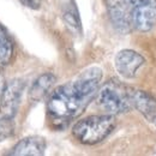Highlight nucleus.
Listing matches in <instances>:
<instances>
[{"label":"nucleus","mask_w":156,"mask_h":156,"mask_svg":"<svg viewBox=\"0 0 156 156\" xmlns=\"http://www.w3.org/2000/svg\"><path fill=\"white\" fill-rule=\"evenodd\" d=\"M102 79V70L93 66L84 70L71 82L55 88L47 102L49 115L69 121L80 115L98 94Z\"/></svg>","instance_id":"1"},{"label":"nucleus","mask_w":156,"mask_h":156,"mask_svg":"<svg viewBox=\"0 0 156 156\" xmlns=\"http://www.w3.org/2000/svg\"><path fill=\"white\" fill-rule=\"evenodd\" d=\"M117 125L113 114L91 115L75 124L72 133L78 142L88 145L98 144L112 133Z\"/></svg>","instance_id":"2"},{"label":"nucleus","mask_w":156,"mask_h":156,"mask_svg":"<svg viewBox=\"0 0 156 156\" xmlns=\"http://www.w3.org/2000/svg\"><path fill=\"white\" fill-rule=\"evenodd\" d=\"M132 90L117 79L108 80L98 90V106L109 114L126 113L133 108Z\"/></svg>","instance_id":"3"},{"label":"nucleus","mask_w":156,"mask_h":156,"mask_svg":"<svg viewBox=\"0 0 156 156\" xmlns=\"http://www.w3.org/2000/svg\"><path fill=\"white\" fill-rule=\"evenodd\" d=\"M24 90V82L22 79H13L5 85L0 96V115L13 119L20 103L22 93Z\"/></svg>","instance_id":"4"},{"label":"nucleus","mask_w":156,"mask_h":156,"mask_svg":"<svg viewBox=\"0 0 156 156\" xmlns=\"http://www.w3.org/2000/svg\"><path fill=\"white\" fill-rule=\"evenodd\" d=\"M112 24L118 31L125 34L131 30V7L125 0H106Z\"/></svg>","instance_id":"5"},{"label":"nucleus","mask_w":156,"mask_h":156,"mask_svg":"<svg viewBox=\"0 0 156 156\" xmlns=\"http://www.w3.org/2000/svg\"><path fill=\"white\" fill-rule=\"evenodd\" d=\"M132 25L139 31H149L156 23V0H148L147 2L131 9Z\"/></svg>","instance_id":"6"},{"label":"nucleus","mask_w":156,"mask_h":156,"mask_svg":"<svg viewBox=\"0 0 156 156\" xmlns=\"http://www.w3.org/2000/svg\"><path fill=\"white\" fill-rule=\"evenodd\" d=\"M115 69L125 78H133L137 70L143 66L144 59L132 49H122L115 57Z\"/></svg>","instance_id":"7"},{"label":"nucleus","mask_w":156,"mask_h":156,"mask_svg":"<svg viewBox=\"0 0 156 156\" xmlns=\"http://www.w3.org/2000/svg\"><path fill=\"white\" fill-rule=\"evenodd\" d=\"M46 150V139L41 136H29L20 139L13 147L11 155L41 156Z\"/></svg>","instance_id":"8"},{"label":"nucleus","mask_w":156,"mask_h":156,"mask_svg":"<svg viewBox=\"0 0 156 156\" xmlns=\"http://www.w3.org/2000/svg\"><path fill=\"white\" fill-rule=\"evenodd\" d=\"M132 105L148 121L156 124V98L154 96L142 90H132Z\"/></svg>","instance_id":"9"},{"label":"nucleus","mask_w":156,"mask_h":156,"mask_svg":"<svg viewBox=\"0 0 156 156\" xmlns=\"http://www.w3.org/2000/svg\"><path fill=\"white\" fill-rule=\"evenodd\" d=\"M57 78L53 73H43L41 75L35 82L34 84L31 85V89H30V93H29V98L30 100L37 102L41 101L42 98H44L48 91L52 89V87L54 85Z\"/></svg>","instance_id":"10"},{"label":"nucleus","mask_w":156,"mask_h":156,"mask_svg":"<svg viewBox=\"0 0 156 156\" xmlns=\"http://www.w3.org/2000/svg\"><path fill=\"white\" fill-rule=\"evenodd\" d=\"M13 57V42L5 30V28L0 24V67L7 66Z\"/></svg>","instance_id":"11"},{"label":"nucleus","mask_w":156,"mask_h":156,"mask_svg":"<svg viewBox=\"0 0 156 156\" xmlns=\"http://www.w3.org/2000/svg\"><path fill=\"white\" fill-rule=\"evenodd\" d=\"M64 20L73 30H80V20H79V16H78V12L76 7L72 6V7H70L64 13Z\"/></svg>","instance_id":"12"},{"label":"nucleus","mask_w":156,"mask_h":156,"mask_svg":"<svg viewBox=\"0 0 156 156\" xmlns=\"http://www.w3.org/2000/svg\"><path fill=\"white\" fill-rule=\"evenodd\" d=\"M13 130H15L13 119H9L0 115V142L11 136L13 133Z\"/></svg>","instance_id":"13"},{"label":"nucleus","mask_w":156,"mask_h":156,"mask_svg":"<svg viewBox=\"0 0 156 156\" xmlns=\"http://www.w3.org/2000/svg\"><path fill=\"white\" fill-rule=\"evenodd\" d=\"M20 1L24 6H27L29 9H33V10H39L40 5H41L40 0H20Z\"/></svg>","instance_id":"14"},{"label":"nucleus","mask_w":156,"mask_h":156,"mask_svg":"<svg viewBox=\"0 0 156 156\" xmlns=\"http://www.w3.org/2000/svg\"><path fill=\"white\" fill-rule=\"evenodd\" d=\"M126 2H127V5L132 9V7H136L138 5H142V4H144V2H147L148 0H125Z\"/></svg>","instance_id":"15"},{"label":"nucleus","mask_w":156,"mask_h":156,"mask_svg":"<svg viewBox=\"0 0 156 156\" xmlns=\"http://www.w3.org/2000/svg\"><path fill=\"white\" fill-rule=\"evenodd\" d=\"M5 79L2 77V75L0 73V96H1V94H2V91H4V89H5Z\"/></svg>","instance_id":"16"}]
</instances>
